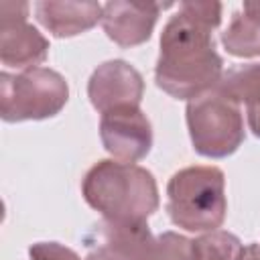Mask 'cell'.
Segmentation results:
<instances>
[{
	"instance_id": "9a60e30c",
	"label": "cell",
	"mask_w": 260,
	"mask_h": 260,
	"mask_svg": "<svg viewBox=\"0 0 260 260\" xmlns=\"http://www.w3.org/2000/svg\"><path fill=\"white\" fill-rule=\"evenodd\" d=\"M140 260H195L193 240L177 232H162L160 236L152 238Z\"/></svg>"
},
{
	"instance_id": "ac0fdd59",
	"label": "cell",
	"mask_w": 260,
	"mask_h": 260,
	"mask_svg": "<svg viewBox=\"0 0 260 260\" xmlns=\"http://www.w3.org/2000/svg\"><path fill=\"white\" fill-rule=\"evenodd\" d=\"M242 260H260V246L258 244H248L244 248Z\"/></svg>"
},
{
	"instance_id": "4fadbf2b",
	"label": "cell",
	"mask_w": 260,
	"mask_h": 260,
	"mask_svg": "<svg viewBox=\"0 0 260 260\" xmlns=\"http://www.w3.org/2000/svg\"><path fill=\"white\" fill-rule=\"evenodd\" d=\"M221 43L230 55L260 57V22L244 10L234 12L232 22L221 32Z\"/></svg>"
},
{
	"instance_id": "30bf717a",
	"label": "cell",
	"mask_w": 260,
	"mask_h": 260,
	"mask_svg": "<svg viewBox=\"0 0 260 260\" xmlns=\"http://www.w3.org/2000/svg\"><path fill=\"white\" fill-rule=\"evenodd\" d=\"M150 242L152 234L146 221H116L106 217L83 236V244L89 252L98 250L116 260H140Z\"/></svg>"
},
{
	"instance_id": "8992f818",
	"label": "cell",
	"mask_w": 260,
	"mask_h": 260,
	"mask_svg": "<svg viewBox=\"0 0 260 260\" xmlns=\"http://www.w3.org/2000/svg\"><path fill=\"white\" fill-rule=\"evenodd\" d=\"M26 2L0 4V59L6 67H37L49 55V41L26 22Z\"/></svg>"
},
{
	"instance_id": "e0dca14e",
	"label": "cell",
	"mask_w": 260,
	"mask_h": 260,
	"mask_svg": "<svg viewBox=\"0 0 260 260\" xmlns=\"http://www.w3.org/2000/svg\"><path fill=\"white\" fill-rule=\"evenodd\" d=\"M248 126H250V130L260 138V106L248 108Z\"/></svg>"
},
{
	"instance_id": "3957f363",
	"label": "cell",
	"mask_w": 260,
	"mask_h": 260,
	"mask_svg": "<svg viewBox=\"0 0 260 260\" xmlns=\"http://www.w3.org/2000/svg\"><path fill=\"white\" fill-rule=\"evenodd\" d=\"M167 197L171 221L187 232H213L225 219V177L217 167L177 171L167 185Z\"/></svg>"
},
{
	"instance_id": "5bb4252c",
	"label": "cell",
	"mask_w": 260,
	"mask_h": 260,
	"mask_svg": "<svg viewBox=\"0 0 260 260\" xmlns=\"http://www.w3.org/2000/svg\"><path fill=\"white\" fill-rule=\"evenodd\" d=\"M195 248V260H242L244 246L238 240V236L213 230L205 236H199L193 240Z\"/></svg>"
},
{
	"instance_id": "ffe728a7",
	"label": "cell",
	"mask_w": 260,
	"mask_h": 260,
	"mask_svg": "<svg viewBox=\"0 0 260 260\" xmlns=\"http://www.w3.org/2000/svg\"><path fill=\"white\" fill-rule=\"evenodd\" d=\"M85 260H116L114 256H108V254H104V252H98V250H91L89 254H87V258Z\"/></svg>"
},
{
	"instance_id": "6da1fadb",
	"label": "cell",
	"mask_w": 260,
	"mask_h": 260,
	"mask_svg": "<svg viewBox=\"0 0 260 260\" xmlns=\"http://www.w3.org/2000/svg\"><path fill=\"white\" fill-rule=\"evenodd\" d=\"M219 20V2H181L165 24L154 81L171 98L191 102L217 85L223 59L215 51L213 30Z\"/></svg>"
},
{
	"instance_id": "5b68a950",
	"label": "cell",
	"mask_w": 260,
	"mask_h": 260,
	"mask_svg": "<svg viewBox=\"0 0 260 260\" xmlns=\"http://www.w3.org/2000/svg\"><path fill=\"white\" fill-rule=\"evenodd\" d=\"M187 128L193 148L209 158L230 156L246 136L240 106L213 89L187 104Z\"/></svg>"
},
{
	"instance_id": "2e32d148",
	"label": "cell",
	"mask_w": 260,
	"mask_h": 260,
	"mask_svg": "<svg viewBox=\"0 0 260 260\" xmlns=\"http://www.w3.org/2000/svg\"><path fill=\"white\" fill-rule=\"evenodd\" d=\"M30 260H81L77 252L57 242H37L28 248Z\"/></svg>"
},
{
	"instance_id": "7c38bea8",
	"label": "cell",
	"mask_w": 260,
	"mask_h": 260,
	"mask_svg": "<svg viewBox=\"0 0 260 260\" xmlns=\"http://www.w3.org/2000/svg\"><path fill=\"white\" fill-rule=\"evenodd\" d=\"M221 98L234 104H246V108L260 106V63L236 65L221 73L213 87Z\"/></svg>"
},
{
	"instance_id": "52a82bcc",
	"label": "cell",
	"mask_w": 260,
	"mask_h": 260,
	"mask_svg": "<svg viewBox=\"0 0 260 260\" xmlns=\"http://www.w3.org/2000/svg\"><path fill=\"white\" fill-rule=\"evenodd\" d=\"M100 136L104 148L122 162L144 158L152 146V126L138 106H122L104 112Z\"/></svg>"
},
{
	"instance_id": "8fae6325",
	"label": "cell",
	"mask_w": 260,
	"mask_h": 260,
	"mask_svg": "<svg viewBox=\"0 0 260 260\" xmlns=\"http://www.w3.org/2000/svg\"><path fill=\"white\" fill-rule=\"evenodd\" d=\"M102 4L98 2H69L43 0L35 4L37 20L59 39L81 35L102 22Z\"/></svg>"
},
{
	"instance_id": "277c9868",
	"label": "cell",
	"mask_w": 260,
	"mask_h": 260,
	"mask_svg": "<svg viewBox=\"0 0 260 260\" xmlns=\"http://www.w3.org/2000/svg\"><path fill=\"white\" fill-rule=\"evenodd\" d=\"M67 98L65 77L49 67L0 73V116L4 122L51 118L63 110Z\"/></svg>"
},
{
	"instance_id": "d6986e66",
	"label": "cell",
	"mask_w": 260,
	"mask_h": 260,
	"mask_svg": "<svg viewBox=\"0 0 260 260\" xmlns=\"http://www.w3.org/2000/svg\"><path fill=\"white\" fill-rule=\"evenodd\" d=\"M242 10H244L248 16H252V18H256V20L260 22V2H246Z\"/></svg>"
},
{
	"instance_id": "7a4b0ae2",
	"label": "cell",
	"mask_w": 260,
	"mask_h": 260,
	"mask_svg": "<svg viewBox=\"0 0 260 260\" xmlns=\"http://www.w3.org/2000/svg\"><path fill=\"white\" fill-rule=\"evenodd\" d=\"M81 193L89 207L116 221H146L158 207L152 173L134 162L98 160L85 173Z\"/></svg>"
},
{
	"instance_id": "ba28073f",
	"label": "cell",
	"mask_w": 260,
	"mask_h": 260,
	"mask_svg": "<svg viewBox=\"0 0 260 260\" xmlns=\"http://www.w3.org/2000/svg\"><path fill=\"white\" fill-rule=\"evenodd\" d=\"M142 93V75L122 59H112L98 65L87 83L89 102L102 114L122 106H140Z\"/></svg>"
},
{
	"instance_id": "9c48e42d",
	"label": "cell",
	"mask_w": 260,
	"mask_h": 260,
	"mask_svg": "<svg viewBox=\"0 0 260 260\" xmlns=\"http://www.w3.org/2000/svg\"><path fill=\"white\" fill-rule=\"evenodd\" d=\"M160 8L165 4L158 2H106L102 8V26L116 45L136 47L150 39Z\"/></svg>"
}]
</instances>
